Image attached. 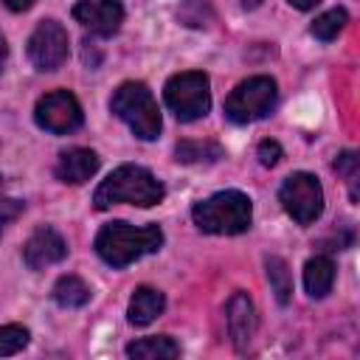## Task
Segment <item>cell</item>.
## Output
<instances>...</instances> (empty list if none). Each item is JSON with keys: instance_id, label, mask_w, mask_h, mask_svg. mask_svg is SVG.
Listing matches in <instances>:
<instances>
[{"instance_id": "obj_14", "label": "cell", "mask_w": 360, "mask_h": 360, "mask_svg": "<svg viewBox=\"0 0 360 360\" xmlns=\"http://www.w3.org/2000/svg\"><path fill=\"white\" fill-rule=\"evenodd\" d=\"M163 307H166V298H163L160 290H155V287H138L132 292V298H129L127 321L132 326H146V323H152L163 312Z\"/></svg>"}, {"instance_id": "obj_21", "label": "cell", "mask_w": 360, "mask_h": 360, "mask_svg": "<svg viewBox=\"0 0 360 360\" xmlns=\"http://www.w3.org/2000/svg\"><path fill=\"white\" fill-rule=\"evenodd\" d=\"M28 346V329L20 323H6L0 326V357L6 354H17L20 349Z\"/></svg>"}, {"instance_id": "obj_3", "label": "cell", "mask_w": 360, "mask_h": 360, "mask_svg": "<svg viewBox=\"0 0 360 360\" xmlns=\"http://www.w3.org/2000/svg\"><path fill=\"white\" fill-rule=\"evenodd\" d=\"M191 219L202 233L233 236V233H245L250 228L253 205H250L248 194L228 188V191L211 194L208 200H200L191 208Z\"/></svg>"}, {"instance_id": "obj_8", "label": "cell", "mask_w": 360, "mask_h": 360, "mask_svg": "<svg viewBox=\"0 0 360 360\" xmlns=\"http://www.w3.org/2000/svg\"><path fill=\"white\" fill-rule=\"evenodd\" d=\"M34 121L45 129V132H53V135H68L73 129L82 127L84 121V112H82V104L73 93L68 90H53V93H45L37 107H34Z\"/></svg>"}, {"instance_id": "obj_24", "label": "cell", "mask_w": 360, "mask_h": 360, "mask_svg": "<svg viewBox=\"0 0 360 360\" xmlns=\"http://www.w3.org/2000/svg\"><path fill=\"white\" fill-rule=\"evenodd\" d=\"M281 160V146L278 141H262L259 143V163L262 166H276Z\"/></svg>"}, {"instance_id": "obj_18", "label": "cell", "mask_w": 360, "mask_h": 360, "mask_svg": "<svg viewBox=\"0 0 360 360\" xmlns=\"http://www.w3.org/2000/svg\"><path fill=\"white\" fill-rule=\"evenodd\" d=\"M53 301L59 307H84L90 301V287L79 278V276H62L56 284H53Z\"/></svg>"}, {"instance_id": "obj_15", "label": "cell", "mask_w": 360, "mask_h": 360, "mask_svg": "<svg viewBox=\"0 0 360 360\" xmlns=\"http://www.w3.org/2000/svg\"><path fill=\"white\" fill-rule=\"evenodd\" d=\"M332 281H335V264H332L329 256H312L304 264V287H307V292L312 298L329 295Z\"/></svg>"}, {"instance_id": "obj_5", "label": "cell", "mask_w": 360, "mask_h": 360, "mask_svg": "<svg viewBox=\"0 0 360 360\" xmlns=\"http://www.w3.org/2000/svg\"><path fill=\"white\" fill-rule=\"evenodd\" d=\"M278 101V87L270 76H250L239 82L225 98V115L233 124H250L273 112Z\"/></svg>"}, {"instance_id": "obj_11", "label": "cell", "mask_w": 360, "mask_h": 360, "mask_svg": "<svg viewBox=\"0 0 360 360\" xmlns=\"http://www.w3.org/2000/svg\"><path fill=\"white\" fill-rule=\"evenodd\" d=\"M65 256H68V242L62 239L59 231H53V228H48V225L37 228V231L28 236V242L22 245V259H25V264H28L31 270L51 267V264L62 262Z\"/></svg>"}, {"instance_id": "obj_9", "label": "cell", "mask_w": 360, "mask_h": 360, "mask_svg": "<svg viewBox=\"0 0 360 360\" xmlns=\"http://www.w3.org/2000/svg\"><path fill=\"white\" fill-rule=\"evenodd\" d=\"M28 59L37 70H56L68 59V31L56 20H42L28 37Z\"/></svg>"}, {"instance_id": "obj_23", "label": "cell", "mask_w": 360, "mask_h": 360, "mask_svg": "<svg viewBox=\"0 0 360 360\" xmlns=\"http://www.w3.org/2000/svg\"><path fill=\"white\" fill-rule=\"evenodd\" d=\"M22 214V202L14 200V197H0V233L8 222H14L17 217Z\"/></svg>"}, {"instance_id": "obj_4", "label": "cell", "mask_w": 360, "mask_h": 360, "mask_svg": "<svg viewBox=\"0 0 360 360\" xmlns=\"http://www.w3.org/2000/svg\"><path fill=\"white\" fill-rule=\"evenodd\" d=\"M110 110L112 115H118L135 138L141 141H155L160 135V110H158V101L152 96V90L143 84V82H124L112 98H110Z\"/></svg>"}, {"instance_id": "obj_29", "label": "cell", "mask_w": 360, "mask_h": 360, "mask_svg": "<svg viewBox=\"0 0 360 360\" xmlns=\"http://www.w3.org/2000/svg\"><path fill=\"white\" fill-rule=\"evenodd\" d=\"M0 180H3V177H0Z\"/></svg>"}, {"instance_id": "obj_12", "label": "cell", "mask_w": 360, "mask_h": 360, "mask_svg": "<svg viewBox=\"0 0 360 360\" xmlns=\"http://www.w3.org/2000/svg\"><path fill=\"white\" fill-rule=\"evenodd\" d=\"M228 332L239 352H245L256 335V309H253V301L248 298V292H242V290L233 292L228 301Z\"/></svg>"}, {"instance_id": "obj_1", "label": "cell", "mask_w": 360, "mask_h": 360, "mask_svg": "<svg viewBox=\"0 0 360 360\" xmlns=\"http://www.w3.org/2000/svg\"><path fill=\"white\" fill-rule=\"evenodd\" d=\"M163 245V231L158 225H129L124 219L107 222L96 236V253L110 267H127L141 256L158 253Z\"/></svg>"}, {"instance_id": "obj_25", "label": "cell", "mask_w": 360, "mask_h": 360, "mask_svg": "<svg viewBox=\"0 0 360 360\" xmlns=\"http://www.w3.org/2000/svg\"><path fill=\"white\" fill-rule=\"evenodd\" d=\"M3 3H6L11 11H25V8H31L37 0H3Z\"/></svg>"}, {"instance_id": "obj_26", "label": "cell", "mask_w": 360, "mask_h": 360, "mask_svg": "<svg viewBox=\"0 0 360 360\" xmlns=\"http://www.w3.org/2000/svg\"><path fill=\"white\" fill-rule=\"evenodd\" d=\"M292 8H298V11H309V8H315L321 0H287Z\"/></svg>"}, {"instance_id": "obj_6", "label": "cell", "mask_w": 360, "mask_h": 360, "mask_svg": "<svg viewBox=\"0 0 360 360\" xmlns=\"http://www.w3.org/2000/svg\"><path fill=\"white\" fill-rule=\"evenodd\" d=\"M166 107L180 118V121H197L208 112L211 107V90H208V76L202 70H186L174 73L166 87H163Z\"/></svg>"}, {"instance_id": "obj_13", "label": "cell", "mask_w": 360, "mask_h": 360, "mask_svg": "<svg viewBox=\"0 0 360 360\" xmlns=\"http://www.w3.org/2000/svg\"><path fill=\"white\" fill-rule=\"evenodd\" d=\"M56 177L62 183H70V186H79L84 180H90L96 172H98V155L93 149H84V146H76V149H68L59 155L56 160Z\"/></svg>"}, {"instance_id": "obj_28", "label": "cell", "mask_w": 360, "mask_h": 360, "mask_svg": "<svg viewBox=\"0 0 360 360\" xmlns=\"http://www.w3.org/2000/svg\"><path fill=\"white\" fill-rule=\"evenodd\" d=\"M259 3H262V0H242V6H245V8H256Z\"/></svg>"}, {"instance_id": "obj_27", "label": "cell", "mask_w": 360, "mask_h": 360, "mask_svg": "<svg viewBox=\"0 0 360 360\" xmlns=\"http://www.w3.org/2000/svg\"><path fill=\"white\" fill-rule=\"evenodd\" d=\"M6 56H8V45H6V37L0 34V70H3V65H6Z\"/></svg>"}, {"instance_id": "obj_20", "label": "cell", "mask_w": 360, "mask_h": 360, "mask_svg": "<svg viewBox=\"0 0 360 360\" xmlns=\"http://www.w3.org/2000/svg\"><path fill=\"white\" fill-rule=\"evenodd\" d=\"M346 22H349V14H346V8H329V11H323L315 22H312V37H318L321 42H332L343 28H346Z\"/></svg>"}, {"instance_id": "obj_17", "label": "cell", "mask_w": 360, "mask_h": 360, "mask_svg": "<svg viewBox=\"0 0 360 360\" xmlns=\"http://www.w3.org/2000/svg\"><path fill=\"white\" fill-rule=\"evenodd\" d=\"M225 152L214 141H180L174 146V160L177 163H214Z\"/></svg>"}, {"instance_id": "obj_7", "label": "cell", "mask_w": 360, "mask_h": 360, "mask_svg": "<svg viewBox=\"0 0 360 360\" xmlns=\"http://www.w3.org/2000/svg\"><path fill=\"white\" fill-rule=\"evenodd\" d=\"M278 200L298 225H312L323 211V188L309 172L290 174L278 188Z\"/></svg>"}, {"instance_id": "obj_19", "label": "cell", "mask_w": 360, "mask_h": 360, "mask_svg": "<svg viewBox=\"0 0 360 360\" xmlns=\"http://www.w3.org/2000/svg\"><path fill=\"white\" fill-rule=\"evenodd\" d=\"M264 267H267V281H270V290L276 295L278 304H287L292 298V276H290V267L281 256H267L264 259Z\"/></svg>"}, {"instance_id": "obj_2", "label": "cell", "mask_w": 360, "mask_h": 360, "mask_svg": "<svg viewBox=\"0 0 360 360\" xmlns=\"http://www.w3.org/2000/svg\"><path fill=\"white\" fill-rule=\"evenodd\" d=\"M163 194H166L163 183L149 169L135 166V163H124V166L112 169L107 174V180L98 183V188L93 194V205L98 211L118 205V202L149 208V205H158L163 200Z\"/></svg>"}, {"instance_id": "obj_10", "label": "cell", "mask_w": 360, "mask_h": 360, "mask_svg": "<svg viewBox=\"0 0 360 360\" xmlns=\"http://www.w3.org/2000/svg\"><path fill=\"white\" fill-rule=\"evenodd\" d=\"M73 20L98 37H112L124 22V6L118 0H79Z\"/></svg>"}, {"instance_id": "obj_22", "label": "cell", "mask_w": 360, "mask_h": 360, "mask_svg": "<svg viewBox=\"0 0 360 360\" xmlns=\"http://www.w3.org/2000/svg\"><path fill=\"white\" fill-rule=\"evenodd\" d=\"M335 172L349 183V188H352V200H357V155H354V152H343V155H338V160H335Z\"/></svg>"}, {"instance_id": "obj_16", "label": "cell", "mask_w": 360, "mask_h": 360, "mask_svg": "<svg viewBox=\"0 0 360 360\" xmlns=\"http://www.w3.org/2000/svg\"><path fill=\"white\" fill-rule=\"evenodd\" d=\"M127 354L138 357V360H172V357L180 354V346L172 338H166V335H155V338L132 340L127 346Z\"/></svg>"}]
</instances>
